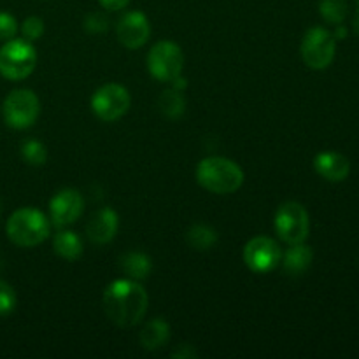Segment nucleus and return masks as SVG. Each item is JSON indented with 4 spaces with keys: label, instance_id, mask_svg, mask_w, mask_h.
I'll return each mask as SVG.
<instances>
[{
    "label": "nucleus",
    "instance_id": "0eeeda50",
    "mask_svg": "<svg viewBox=\"0 0 359 359\" xmlns=\"http://www.w3.org/2000/svg\"><path fill=\"white\" fill-rule=\"evenodd\" d=\"M182 67H184L182 49L172 41L156 42L147 55V70L154 79L161 83H172L182 74Z\"/></svg>",
    "mask_w": 359,
    "mask_h": 359
},
{
    "label": "nucleus",
    "instance_id": "b1692460",
    "mask_svg": "<svg viewBox=\"0 0 359 359\" xmlns=\"http://www.w3.org/2000/svg\"><path fill=\"white\" fill-rule=\"evenodd\" d=\"M21 34L27 41H39L44 35V21L39 16H28L21 25Z\"/></svg>",
    "mask_w": 359,
    "mask_h": 359
},
{
    "label": "nucleus",
    "instance_id": "393cba45",
    "mask_svg": "<svg viewBox=\"0 0 359 359\" xmlns=\"http://www.w3.org/2000/svg\"><path fill=\"white\" fill-rule=\"evenodd\" d=\"M18 32V21L13 14L0 11V41H11Z\"/></svg>",
    "mask_w": 359,
    "mask_h": 359
},
{
    "label": "nucleus",
    "instance_id": "a878e982",
    "mask_svg": "<svg viewBox=\"0 0 359 359\" xmlns=\"http://www.w3.org/2000/svg\"><path fill=\"white\" fill-rule=\"evenodd\" d=\"M107 27H109L107 18L100 13L88 14L86 20H84V28H86L90 34H102V32L107 30Z\"/></svg>",
    "mask_w": 359,
    "mask_h": 359
},
{
    "label": "nucleus",
    "instance_id": "a211bd4d",
    "mask_svg": "<svg viewBox=\"0 0 359 359\" xmlns=\"http://www.w3.org/2000/svg\"><path fill=\"white\" fill-rule=\"evenodd\" d=\"M119 266H121V270L130 279L135 280H144L149 276L151 270H153V263H151L149 256L139 251L126 252L125 256H121Z\"/></svg>",
    "mask_w": 359,
    "mask_h": 359
},
{
    "label": "nucleus",
    "instance_id": "9d476101",
    "mask_svg": "<svg viewBox=\"0 0 359 359\" xmlns=\"http://www.w3.org/2000/svg\"><path fill=\"white\" fill-rule=\"evenodd\" d=\"M244 263L251 272L269 273L276 269L283 259V251L279 244L270 237H255L245 244Z\"/></svg>",
    "mask_w": 359,
    "mask_h": 359
},
{
    "label": "nucleus",
    "instance_id": "c756f323",
    "mask_svg": "<svg viewBox=\"0 0 359 359\" xmlns=\"http://www.w3.org/2000/svg\"><path fill=\"white\" fill-rule=\"evenodd\" d=\"M0 212H2V205H0Z\"/></svg>",
    "mask_w": 359,
    "mask_h": 359
},
{
    "label": "nucleus",
    "instance_id": "9b49d317",
    "mask_svg": "<svg viewBox=\"0 0 359 359\" xmlns=\"http://www.w3.org/2000/svg\"><path fill=\"white\" fill-rule=\"evenodd\" d=\"M83 209L84 200L77 189H60L49 200V221H51L53 226L65 228L79 219V216L83 214Z\"/></svg>",
    "mask_w": 359,
    "mask_h": 359
},
{
    "label": "nucleus",
    "instance_id": "5701e85b",
    "mask_svg": "<svg viewBox=\"0 0 359 359\" xmlns=\"http://www.w3.org/2000/svg\"><path fill=\"white\" fill-rule=\"evenodd\" d=\"M16 293L7 283L0 280V318H7L16 309Z\"/></svg>",
    "mask_w": 359,
    "mask_h": 359
},
{
    "label": "nucleus",
    "instance_id": "2eb2a0df",
    "mask_svg": "<svg viewBox=\"0 0 359 359\" xmlns=\"http://www.w3.org/2000/svg\"><path fill=\"white\" fill-rule=\"evenodd\" d=\"M312 259H314L312 249L300 242V244H291L280 262H283V269L287 276L298 277L307 272L309 266L312 265Z\"/></svg>",
    "mask_w": 359,
    "mask_h": 359
},
{
    "label": "nucleus",
    "instance_id": "4468645a",
    "mask_svg": "<svg viewBox=\"0 0 359 359\" xmlns=\"http://www.w3.org/2000/svg\"><path fill=\"white\" fill-rule=\"evenodd\" d=\"M314 168L323 179L332 182L346 181L351 172V163L344 154L325 151L314 158Z\"/></svg>",
    "mask_w": 359,
    "mask_h": 359
},
{
    "label": "nucleus",
    "instance_id": "aec40b11",
    "mask_svg": "<svg viewBox=\"0 0 359 359\" xmlns=\"http://www.w3.org/2000/svg\"><path fill=\"white\" fill-rule=\"evenodd\" d=\"M158 107L163 112L167 118L177 119L184 114L186 111V100L182 97V91L175 90V88H168L158 98Z\"/></svg>",
    "mask_w": 359,
    "mask_h": 359
},
{
    "label": "nucleus",
    "instance_id": "cd10ccee",
    "mask_svg": "<svg viewBox=\"0 0 359 359\" xmlns=\"http://www.w3.org/2000/svg\"><path fill=\"white\" fill-rule=\"evenodd\" d=\"M346 34H347L346 28L339 27V30H337V34H335V39H346Z\"/></svg>",
    "mask_w": 359,
    "mask_h": 359
},
{
    "label": "nucleus",
    "instance_id": "423d86ee",
    "mask_svg": "<svg viewBox=\"0 0 359 359\" xmlns=\"http://www.w3.org/2000/svg\"><path fill=\"white\" fill-rule=\"evenodd\" d=\"M335 35L323 27L311 28L302 39V58H304L305 65L314 70L328 69L332 65L333 58H335Z\"/></svg>",
    "mask_w": 359,
    "mask_h": 359
},
{
    "label": "nucleus",
    "instance_id": "20e7f679",
    "mask_svg": "<svg viewBox=\"0 0 359 359\" xmlns=\"http://www.w3.org/2000/svg\"><path fill=\"white\" fill-rule=\"evenodd\" d=\"M37 65V51L27 39H11L0 48V76L9 81L27 79Z\"/></svg>",
    "mask_w": 359,
    "mask_h": 359
},
{
    "label": "nucleus",
    "instance_id": "ddd939ff",
    "mask_svg": "<svg viewBox=\"0 0 359 359\" xmlns=\"http://www.w3.org/2000/svg\"><path fill=\"white\" fill-rule=\"evenodd\" d=\"M119 230V217L114 209L111 207H104V209L97 210L93 216L90 217L86 224V233L93 244L104 245L111 242L116 237Z\"/></svg>",
    "mask_w": 359,
    "mask_h": 359
},
{
    "label": "nucleus",
    "instance_id": "dca6fc26",
    "mask_svg": "<svg viewBox=\"0 0 359 359\" xmlns=\"http://www.w3.org/2000/svg\"><path fill=\"white\" fill-rule=\"evenodd\" d=\"M140 346L146 351H158L170 340V326L165 319L156 318L147 323L139 335Z\"/></svg>",
    "mask_w": 359,
    "mask_h": 359
},
{
    "label": "nucleus",
    "instance_id": "f257e3e1",
    "mask_svg": "<svg viewBox=\"0 0 359 359\" xmlns=\"http://www.w3.org/2000/svg\"><path fill=\"white\" fill-rule=\"evenodd\" d=\"M149 305V297L135 279L112 280L104 291V311L114 325L130 328L142 321Z\"/></svg>",
    "mask_w": 359,
    "mask_h": 359
},
{
    "label": "nucleus",
    "instance_id": "412c9836",
    "mask_svg": "<svg viewBox=\"0 0 359 359\" xmlns=\"http://www.w3.org/2000/svg\"><path fill=\"white\" fill-rule=\"evenodd\" d=\"M21 158L32 167H42L48 160V149L37 139H28L21 144Z\"/></svg>",
    "mask_w": 359,
    "mask_h": 359
},
{
    "label": "nucleus",
    "instance_id": "bb28decb",
    "mask_svg": "<svg viewBox=\"0 0 359 359\" xmlns=\"http://www.w3.org/2000/svg\"><path fill=\"white\" fill-rule=\"evenodd\" d=\"M100 6L107 11H121L130 4V0H98Z\"/></svg>",
    "mask_w": 359,
    "mask_h": 359
},
{
    "label": "nucleus",
    "instance_id": "7ed1b4c3",
    "mask_svg": "<svg viewBox=\"0 0 359 359\" xmlns=\"http://www.w3.org/2000/svg\"><path fill=\"white\" fill-rule=\"evenodd\" d=\"M6 231L9 241L18 248H35L48 241L51 233V221L34 207H23L11 214Z\"/></svg>",
    "mask_w": 359,
    "mask_h": 359
},
{
    "label": "nucleus",
    "instance_id": "4be33fe9",
    "mask_svg": "<svg viewBox=\"0 0 359 359\" xmlns=\"http://www.w3.org/2000/svg\"><path fill=\"white\" fill-rule=\"evenodd\" d=\"M319 13L328 23L340 25L347 16V2L346 0H321Z\"/></svg>",
    "mask_w": 359,
    "mask_h": 359
},
{
    "label": "nucleus",
    "instance_id": "f3484780",
    "mask_svg": "<svg viewBox=\"0 0 359 359\" xmlns=\"http://www.w3.org/2000/svg\"><path fill=\"white\" fill-rule=\"evenodd\" d=\"M53 249L60 258L67 262H76L83 255V242L77 233L70 230H62L53 238Z\"/></svg>",
    "mask_w": 359,
    "mask_h": 359
},
{
    "label": "nucleus",
    "instance_id": "c85d7f7f",
    "mask_svg": "<svg viewBox=\"0 0 359 359\" xmlns=\"http://www.w3.org/2000/svg\"><path fill=\"white\" fill-rule=\"evenodd\" d=\"M354 28H356V32L359 34V0H358V14H356V20H354Z\"/></svg>",
    "mask_w": 359,
    "mask_h": 359
},
{
    "label": "nucleus",
    "instance_id": "1a4fd4ad",
    "mask_svg": "<svg viewBox=\"0 0 359 359\" xmlns=\"http://www.w3.org/2000/svg\"><path fill=\"white\" fill-rule=\"evenodd\" d=\"M128 90L121 84L109 83L98 88L91 97V111L102 121H118L130 109Z\"/></svg>",
    "mask_w": 359,
    "mask_h": 359
},
{
    "label": "nucleus",
    "instance_id": "39448f33",
    "mask_svg": "<svg viewBox=\"0 0 359 359\" xmlns=\"http://www.w3.org/2000/svg\"><path fill=\"white\" fill-rule=\"evenodd\" d=\"M4 121L14 130H27L41 114V102L32 90H14L2 104Z\"/></svg>",
    "mask_w": 359,
    "mask_h": 359
},
{
    "label": "nucleus",
    "instance_id": "6e6552de",
    "mask_svg": "<svg viewBox=\"0 0 359 359\" xmlns=\"http://www.w3.org/2000/svg\"><path fill=\"white\" fill-rule=\"evenodd\" d=\"M277 235L286 244H300L305 242L311 230V221L305 207L298 202H286L277 209L273 219Z\"/></svg>",
    "mask_w": 359,
    "mask_h": 359
},
{
    "label": "nucleus",
    "instance_id": "6ab92c4d",
    "mask_svg": "<svg viewBox=\"0 0 359 359\" xmlns=\"http://www.w3.org/2000/svg\"><path fill=\"white\" fill-rule=\"evenodd\" d=\"M186 242L195 251H209L216 245L217 242V231L209 224H193L186 233Z\"/></svg>",
    "mask_w": 359,
    "mask_h": 359
},
{
    "label": "nucleus",
    "instance_id": "f03ea898",
    "mask_svg": "<svg viewBox=\"0 0 359 359\" xmlns=\"http://www.w3.org/2000/svg\"><path fill=\"white\" fill-rule=\"evenodd\" d=\"M196 181L214 195H231L244 184V172L224 156L203 158L196 167Z\"/></svg>",
    "mask_w": 359,
    "mask_h": 359
},
{
    "label": "nucleus",
    "instance_id": "f8f14e48",
    "mask_svg": "<svg viewBox=\"0 0 359 359\" xmlns=\"http://www.w3.org/2000/svg\"><path fill=\"white\" fill-rule=\"evenodd\" d=\"M118 41L128 49H139L149 41L151 37V23L147 16L140 11H130L116 27Z\"/></svg>",
    "mask_w": 359,
    "mask_h": 359
}]
</instances>
